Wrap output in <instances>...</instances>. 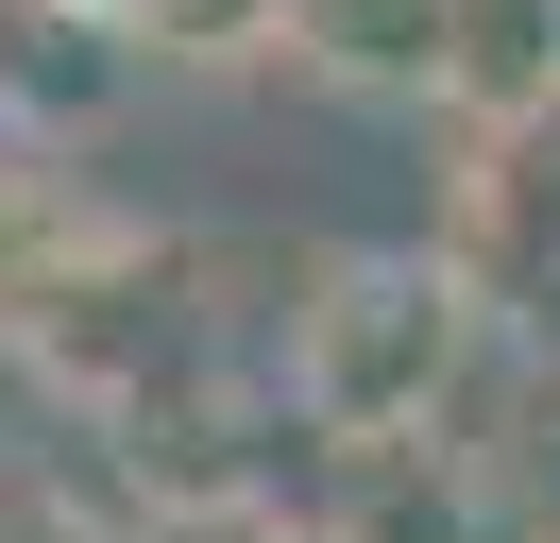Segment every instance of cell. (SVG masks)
<instances>
[{"label":"cell","mask_w":560,"mask_h":543,"mask_svg":"<svg viewBox=\"0 0 560 543\" xmlns=\"http://www.w3.org/2000/svg\"><path fill=\"white\" fill-rule=\"evenodd\" d=\"M458 289H510V305L560 289V85L510 102L458 170Z\"/></svg>","instance_id":"obj_2"},{"label":"cell","mask_w":560,"mask_h":543,"mask_svg":"<svg viewBox=\"0 0 560 543\" xmlns=\"http://www.w3.org/2000/svg\"><path fill=\"white\" fill-rule=\"evenodd\" d=\"M458 373V272H340L289 339V391L323 407L340 441H390L424 425V391Z\"/></svg>","instance_id":"obj_1"}]
</instances>
